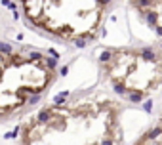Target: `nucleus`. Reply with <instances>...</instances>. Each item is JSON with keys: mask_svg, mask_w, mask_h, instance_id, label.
<instances>
[{"mask_svg": "<svg viewBox=\"0 0 162 145\" xmlns=\"http://www.w3.org/2000/svg\"><path fill=\"white\" fill-rule=\"evenodd\" d=\"M134 145H162V115L153 126H149L136 139Z\"/></svg>", "mask_w": 162, "mask_h": 145, "instance_id": "obj_6", "label": "nucleus"}, {"mask_svg": "<svg viewBox=\"0 0 162 145\" xmlns=\"http://www.w3.org/2000/svg\"><path fill=\"white\" fill-rule=\"evenodd\" d=\"M57 76V59L44 50L0 42V122L36 107Z\"/></svg>", "mask_w": 162, "mask_h": 145, "instance_id": "obj_2", "label": "nucleus"}, {"mask_svg": "<svg viewBox=\"0 0 162 145\" xmlns=\"http://www.w3.org/2000/svg\"><path fill=\"white\" fill-rule=\"evenodd\" d=\"M99 75L111 94L143 103L162 92V52L153 46H112L99 56Z\"/></svg>", "mask_w": 162, "mask_h": 145, "instance_id": "obj_4", "label": "nucleus"}, {"mask_svg": "<svg viewBox=\"0 0 162 145\" xmlns=\"http://www.w3.org/2000/svg\"><path fill=\"white\" fill-rule=\"evenodd\" d=\"M122 101L82 90L38 107L23 122L19 145H124Z\"/></svg>", "mask_w": 162, "mask_h": 145, "instance_id": "obj_1", "label": "nucleus"}, {"mask_svg": "<svg viewBox=\"0 0 162 145\" xmlns=\"http://www.w3.org/2000/svg\"><path fill=\"white\" fill-rule=\"evenodd\" d=\"M139 19L162 38V0H128Z\"/></svg>", "mask_w": 162, "mask_h": 145, "instance_id": "obj_5", "label": "nucleus"}, {"mask_svg": "<svg viewBox=\"0 0 162 145\" xmlns=\"http://www.w3.org/2000/svg\"><path fill=\"white\" fill-rule=\"evenodd\" d=\"M112 0H17L29 25L67 44H90L101 34Z\"/></svg>", "mask_w": 162, "mask_h": 145, "instance_id": "obj_3", "label": "nucleus"}]
</instances>
